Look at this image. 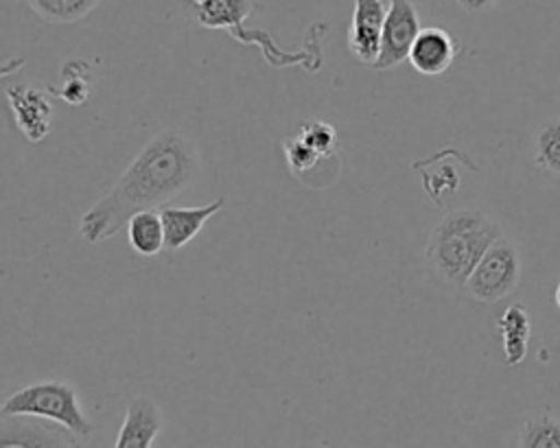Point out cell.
Listing matches in <instances>:
<instances>
[{
  "label": "cell",
  "instance_id": "obj_16",
  "mask_svg": "<svg viewBox=\"0 0 560 448\" xmlns=\"http://www.w3.org/2000/svg\"><path fill=\"white\" fill-rule=\"evenodd\" d=\"M28 9L50 24H72L90 15L101 0H24Z\"/></svg>",
  "mask_w": 560,
  "mask_h": 448
},
{
  "label": "cell",
  "instance_id": "obj_21",
  "mask_svg": "<svg viewBox=\"0 0 560 448\" xmlns=\"http://www.w3.org/2000/svg\"><path fill=\"white\" fill-rule=\"evenodd\" d=\"M422 179H424V190L429 192V197L442 205V199L444 194H451L457 190L459 186V175L455 173V168L451 164H440L433 173L424 170L422 173Z\"/></svg>",
  "mask_w": 560,
  "mask_h": 448
},
{
  "label": "cell",
  "instance_id": "obj_10",
  "mask_svg": "<svg viewBox=\"0 0 560 448\" xmlns=\"http://www.w3.org/2000/svg\"><path fill=\"white\" fill-rule=\"evenodd\" d=\"M457 52L459 44L453 33H448L444 26H427L418 33L407 61L416 72L438 76L451 68Z\"/></svg>",
  "mask_w": 560,
  "mask_h": 448
},
{
  "label": "cell",
  "instance_id": "obj_8",
  "mask_svg": "<svg viewBox=\"0 0 560 448\" xmlns=\"http://www.w3.org/2000/svg\"><path fill=\"white\" fill-rule=\"evenodd\" d=\"M387 9L389 0H354L348 28V50L363 66L372 68L378 57Z\"/></svg>",
  "mask_w": 560,
  "mask_h": 448
},
{
  "label": "cell",
  "instance_id": "obj_1",
  "mask_svg": "<svg viewBox=\"0 0 560 448\" xmlns=\"http://www.w3.org/2000/svg\"><path fill=\"white\" fill-rule=\"evenodd\" d=\"M199 173L197 144L179 131H160L138 151L112 190L81 214V238L92 245L112 238L136 212L155 210L182 194Z\"/></svg>",
  "mask_w": 560,
  "mask_h": 448
},
{
  "label": "cell",
  "instance_id": "obj_4",
  "mask_svg": "<svg viewBox=\"0 0 560 448\" xmlns=\"http://www.w3.org/2000/svg\"><path fill=\"white\" fill-rule=\"evenodd\" d=\"M0 415H35L52 420L79 439H88L94 433L90 417L83 411L79 391L66 380H37L4 398Z\"/></svg>",
  "mask_w": 560,
  "mask_h": 448
},
{
  "label": "cell",
  "instance_id": "obj_9",
  "mask_svg": "<svg viewBox=\"0 0 560 448\" xmlns=\"http://www.w3.org/2000/svg\"><path fill=\"white\" fill-rule=\"evenodd\" d=\"M66 426L35 415H0V446H74Z\"/></svg>",
  "mask_w": 560,
  "mask_h": 448
},
{
  "label": "cell",
  "instance_id": "obj_23",
  "mask_svg": "<svg viewBox=\"0 0 560 448\" xmlns=\"http://www.w3.org/2000/svg\"><path fill=\"white\" fill-rule=\"evenodd\" d=\"M553 302H556V306L560 308V282H558L556 288H553Z\"/></svg>",
  "mask_w": 560,
  "mask_h": 448
},
{
  "label": "cell",
  "instance_id": "obj_6",
  "mask_svg": "<svg viewBox=\"0 0 560 448\" xmlns=\"http://www.w3.org/2000/svg\"><path fill=\"white\" fill-rule=\"evenodd\" d=\"M422 31L418 9L411 0H389L374 70H394L409 59V50Z\"/></svg>",
  "mask_w": 560,
  "mask_h": 448
},
{
  "label": "cell",
  "instance_id": "obj_7",
  "mask_svg": "<svg viewBox=\"0 0 560 448\" xmlns=\"http://www.w3.org/2000/svg\"><path fill=\"white\" fill-rule=\"evenodd\" d=\"M48 94L50 92L26 83H13L4 87V98L13 114V122L28 142L44 140L52 127L55 109Z\"/></svg>",
  "mask_w": 560,
  "mask_h": 448
},
{
  "label": "cell",
  "instance_id": "obj_2",
  "mask_svg": "<svg viewBox=\"0 0 560 448\" xmlns=\"http://www.w3.org/2000/svg\"><path fill=\"white\" fill-rule=\"evenodd\" d=\"M499 236L503 232L488 214L479 210H453L433 225L424 245V260L444 284L462 288Z\"/></svg>",
  "mask_w": 560,
  "mask_h": 448
},
{
  "label": "cell",
  "instance_id": "obj_11",
  "mask_svg": "<svg viewBox=\"0 0 560 448\" xmlns=\"http://www.w3.org/2000/svg\"><path fill=\"white\" fill-rule=\"evenodd\" d=\"M225 208V197H219L206 205H195V208H179V205H162L160 216L164 223V234H166V249L177 251L186 247L199 232L201 227L221 210Z\"/></svg>",
  "mask_w": 560,
  "mask_h": 448
},
{
  "label": "cell",
  "instance_id": "obj_15",
  "mask_svg": "<svg viewBox=\"0 0 560 448\" xmlns=\"http://www.w3.org/2000/svg\"><path fill=\"white\" fill-rule=\"evenodd\" d=\"M59 85H50V96L68 105H83L94 90V70L85 59H66L59 70Z\"/></svg>",
  "mask_w": 560,
  "mask_h": 448
},
{
  "label": "cell",
  "instance_id": "obj_12",
  "mask_svg": "<svg viewBox=\"0 0 560 448\" xmlns=\"http://www.w3.org/2000/svg\"><path fill=\"white\" fill-rule=\"evenodd\" d=\"M162 409L160 404L149 396H133L127 402L125 420L120 424V431L116 435L114 446H151L160 431H162Z\"/></svg>",
  "mask_w": 560,
  "mask_h": 448
},
{
  "label": "cell",
  "instance_id": "obj_17",
  "mask_svg": "<svg viewBox=\"0 0 560 448\" xmlns=\"http://www.w3.org/2000/svg\"><path fill=\"white\" fill-rule=\"evenodd\" d=\"M518 446L523 448H560V420L542 413L523 422L518 431Z\"/></svg>",
  "mask_w": 560,
  "mask_h": 448
},
{
  "label": "cell",
  "instance_id": "obj_14",
  "mask_svg": "<svg viewBox=\"0 0 560 448\" xmlns=\"http://www.w3.org/2000/svg\"><path fill=\"white\" fill-rule=\"evenodd\" d=\"M129 247L144 258L158 256L166 249V234L160 210H140L125 225Z\"/></svg>",
  "mask_w": 560,
  "mask_h": 448
},
{
  "label": "cell",
  "instance_id": "obj_22",
  "mask_svg": "<svg viewBox=\"0 0 560 448\" xmlns=\"http://www.w3.org/2000/svg\"><path fill=\"white\" fill-rule=\"evenodd\" d=\"M464 11L468 13H479V11H486L490 9L492 4H497L499 0H455Z\"/></svg>",
  "mask_w": 560,
  "mask_h": 448
},
{
  "label": "cell",
  "instance_id": "obj_5",
  "mask_svg": "<svg viewBox=\"0 0 560 448\" xmlns=\"http://www.w3.org/2000/svg\"><path fill=\"white\" fill-rule=\"evenodd\" d=\"M518 282H521L518 249L514 247L512 240H508L505 236H499L481 256V260L464 282L462 291L479 304H494L512 295Z\"/></svg>",
  "mask_w": 560,
  "mask_h": 448
},
{
  "label": "cell",
  "instance_id": "obj_13",
  "mask_svg": "<svg viewBox=\"0 0 560 448\" xmlns=\"http://www.w3.org/2000/svg\"><path fill=\"white\" fill-rule=\"evenodd\" d=\"M497 330L501 334L505 365H510V367L521 365L525 361V356H527L529 334H532L529 313H527L525 304H521V302L510 304L501 313V317L497 321Z\"/></svg>",
  "mask_w": 560,
  "mask_h": 448
},
{
  "label": "cell",
  "instance_id": "obj_20",
  "mask_svg": "<svg viewBox=\"0 0 560 448\" xmlns=\"http://www.w3.org/2000/svg\"><path fill=\"white\" fill-rule=\"evenodd\" d=\"M282 153L291 173L300 179H304L306 173H311L319 162H324V157L317 155L313 149H308L298 135H291L282 142Z\"/></svg>",
  "mask_w": 560,
  "mask_h": 448
},
{
  "label": "cell",
  "instance_id": "obj_3",
  "mask_svg": "<svg viewBox=\"0 0 560 448\" xmlns=\"http://www.w3.org/2000/svg\"><path fill=\"white\" fill-rule=\"evenodd\" d=\"M195 4V17L206 28H225L238 44H256L265 59L271 66L284 68V66H304L311 72H317L322 66V52H319V37L324 33V22H317L311 26L306 35V48L300 52H284L269 33L265 31H247L243 26L245 17L252 15L256 9L254 0H190Z\"/></svg>",
  "mask_w": 560,
  "mask_h": 448
},
{
  "label": "cell",
  "instance_id": "obj_18",
  "mask_svg": "<svg viewBox=\"0 0 560 448\" xmlns=\"http://www.w3.org/2000/svg\"><path fill=\"white\" fill-rule=\"evenodd\" d=\"M534 162L542 170L560 177V120H551L538 129Z\"/></svg>",
  "mask_w": 560,
  "mask_h": 448
},
{
  "label": "cell",
  "instance_id": "obj_19",
  "mask_svg": "<svg viewBox=\"0 0 560 448\" xmlns=\"http://www.w3.org/2000/svg\"><path fill=\"white\" fill-rule=\"evenodd\" d=\"M295 135L308 149H313L317 155H322L324 160L332 157V153L337 149V129L324 120H308V122L300 125Z\"/></svg>",
  "mask_w": 560,
  "mask_h": 448
}]
</instances>
